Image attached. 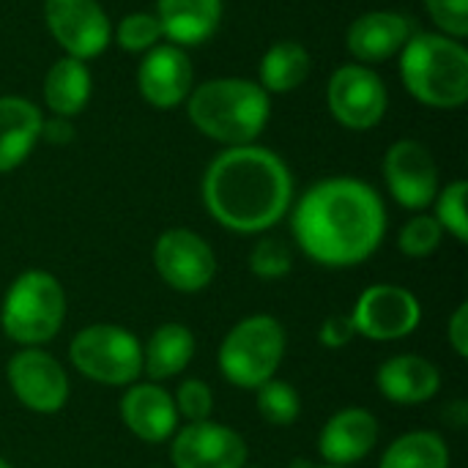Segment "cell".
<instances>
[{"instance_id": "cell-30", "label": "cell", "mask_w": 468, "mask_h": 468, "mask_svg": "<svg viewBox=\"0 0 468 468\" xmlns=\"http://www.w3.org/2000/svg\"><path fill=\"white\" fill-rule=\"evenodd\" d=\"M293 269V255L291 247L277 239V236H263L258 239V244L250 252V271L258 280L274 282V280H285Z\"/></svg>"}, {"instance_id": "cell-15", "label": "cell", "mask_w": 468, "mask_h": 468, "mask_svg": "<svg viewBox=\"0 0 468 468\" xmlns=\"http://www.w3.org/2000/svg\"><path fill=\"white\" fill-rule=\"evenodd\" d=\"M195 88L192 60L184 47L159 41L137 66V90L156 110L181 107Z\"/></svg>"}, {"instance_id": "cell-26", "label": "cell", "mask_w": 468, "mask_h": 468, "mask_svg": "<svg viewBox=\"0 0 468 468\" xmlns=\"http://www.w3.org/2000/svg\"><path fill=\"white\" fill-rule=\"evenodd\" d=\"M255 406L266 425L271 428H291L302 414V398L299 392L280 378H271L255 389Z\"/></svg>"}, {"instance_id": "cell-29", "label": "cell", "mask_w": 468, "mask_h": 468, "mask_svg": "<svg viewBox=\"0 0 468 468\" xmlns=\"http://www.w3.org/2000/svg\"><path fill=\"white\" fill-rule=\"evenodd\" d=\"M112 38L121 49L140 55L162 41V25L151 11H132L118 22V27H112Z\"/></svg>"}, {"instance_id": "cell-13", "label": "cell", "mask_w": 468, "mask_h": 468, "mask_svg": "<svg viewBox=\"0 0 468 468\" xmlns=\"http://www.w3.org/2000/svg\"><path fill=\"white\" fill-rule=\"evenodd\" d=\"M384 181L398 206L425 211L439 195V165L431 148L420 140H395L384 154Z\"/></svg>"}, {"instance_id": "cell-37", "label": "cell", "mask_w": 468, "mask_h": 468, "mask_svg": "<svg viewBox=\"0 0 468 468\" xmlns=\"http://www.w3.org/2000/svg\"><path fill=\"white\" fill-rule=\"evenodd\" d=\"M310 468H348V466H329V463H321V466H310Z\"/></svg>"}, {"instance_id": "cell-28", "label": "cell", "mask_w": 468, "mask_h": 468, "mask_svg": "<svg viewBox=\"0 0 468 468\" xmlns=\"http://www.w3.org/2000/svg\"><path fill=\"white\" fill-rule=\"evenodd\" d=\"M441 239H444V230L436 222V217L420 211L403 225V230L398 236V247L406 258L422 261V258L436 255V250L441 247Z\"/></svg>"}, {"instance_id": "cell-7", "label": "cell", "mask_w": 468, "mask_h": 468, "mask_svg": "<svg viewBox=\"0 0 468 468\" xmlns=\"http://www.w3.org/2000/svg\"><path fill=\"white\" fill-rule=\"evenodd\" d=\"M69 362L101 387H132L143 376V346L118 324H90L69 343Z\"/></svg>"}, {"instance_id": "cell-34", "label": "cell", "mask_w": 468, "mask_h": 468, "mask_svg": "<svg viewBox=\"0 0 468 468\" xmlns=\"http://www.w3.org/2000/svg\"><path fill=\"white\" fill-rule=\"evenodd\" d=\"M447 340L458 359L468 356V302H461L447 324Z\"/></svg>"}, {"instance_id": "cell-38", "label": "cell", "mask_w": 468, "mask_h": 468, "mask_svg": "<svg viewBox=\"0 0 468 468\" xmlns=\"http://www.w3.org/2000/svg\"><path fill=\"white\" fill-rule=\"evenodd\" d=\"M244 468H255V466H244Z\"/></svg>"}, {"instance_id": "cell-18", "label": "cell", "mask_w": 468, "mask_h": 468, "mask_svg": "<svg viewBox=\"0 0 468 468\" xmlns=\"http://www.w3.org/2000/svg\"><path fill=\"white\" fill-rule=\"evenodd\" d=\"M121 420L134 439L145 444H162L173 439L181 417L167 389H162L156 381H134L121 398Z\"/></svg>"}, {"instance_id": "cell-9", "label": "cell", "mask_w": 468, "mask_h": 468, "mask_svg": "<svg viewBox=\"0 0 468 468\" xmlns=\"http://www.w3.org/2000/svg\"><path fill=\"white\" fill-rule=\"evenodd\" d=\"M348 315L359 337L370 343H398V340L411 337L420 329L422 304L403 285L376 282L359 293Z\"/></svg>"}, {"instance_id": "cell-36", "label": "cell", "mask_w": 468, "mask_h": 468, "mask_svg": "<svg viewBox=\"0 0 468 468\" xmlns=\"http://www.w3.org/2000/svg\"><path fill=\"white\" fill-rule=\"evenodd\" d=\"M0 468H14V466H11V463H8L5 458H0Z\"/></svg>"}, {"instance_id": "cell-3", "label": "cell", "mask_w": 468, "mask_h": 468, "mask_svg": "<svg viewBox=\"0 0 468 468\" xmlns=\"http://www.w3.org/2000/svg\"><path fill=\"white\" fill-rule=\"evenodd\" d=\"M184 104L192 126L225 148L255 143L271 118V96L247 77L206 80Z\"/></svg>"}, {"instance_id": "cell-21", "label": "cell", "mask_w": 468, "mask_h": 468, "mask_svg": "<svg viewBox=\"0 0 468 468\" xmlns=\"http://www.w3.org/2000/svg\"><path fill=\"white\" fill-rule=\"evenodd\" d=\"M44 115L25 96H0V173L16 170L41 140Z\"/></svg>"}, {"instance_id": "cell-12", "label": "cell", "mask_w": 468, "mask_h": 468, "mask_svg": "<svg viewBox=\"0 0 468 468\" xmlns=\"http://www.w3.org/2000/svg\"><path fill=\"white\" fill-rule=\"evenodd\" d=\"M44 22L58 47L85 63L112 41V22L99 0H44Z\"/></svg>"}, {"instance_id": "cell-17", "label": "cell", "mask_w": 468, "mask_h": 468, "mask_svg": "<svg viewBox=\"0 0 468 468\" xmlns=\"http://www.w3.org/2000/svg\"><path fill=\"white\" fill-rule=\"evenodd\" d=\"M381 439V422L373 411L351 406L326 420L318 436V452L329 466H354L365 461Z\"/></svg>"}, {"instance_id": "cell-2", "label": "cell", "mask_w": 468, "mask_h": 468, "mask_svg": "<svg viewBox=\"0 0 468 468\" xmlns=\"http://www.w3.org/2000/svg\"><path fill=\"white\" fill-rule=\"evenodd\" d=\"M200 195L217 225L239 236H261L288 217L293 206V173L271 148L258 143L236 145L211 159Z\"/></svg>"}, {"instance_id": "cell-22", "label": "cell", "mask_w": 468, "mask_h": 468, "mask_svg": "<svg viewBox=\"0 0 468 468\" xmlns=\"http://www.w3.org/2000/svg\"><path fill=\"white\" fill-rule=\"evenodd\" d=\"M41 93H44V107L52 115L77 118L88 107L90 93H93V77H90L88 63L69 58V55L58 58L47 69Z\"/></svg>"}, {"instance_id": "cell-5", "label": "cell", "mask_w": 468, "mask_h": 468, "mask_svg": "<svg viewBox=\"0 0 468 468\" xmlns=\"http://www.w3.org/2000/svg\"><path fill=\"white\" fill-rule=\"evenodd\" d=\"M66 310L63 285L44 269H27L14 277L3 296L0 329L22 348H41L63 329Z\"/></svg>"}, {"instance_id": "cell-8", "label": "cell", "mask_w": 468, "mask_h": 468, "mask_svg": "<svg viewBox=\"0 0 468 468\" xmlns=\"http://www.w3.org/2000/svg\"><path fill=\"white\" fill-rule=\"evenodd\" d=\"M326 107L332 118L351 132L376 129L389 110L384 77L365 63H346L326 82Z\"/></svg>"}, {"instance_id": "cell-10", "label": "cell", "mask_w": 468, "mask_h": 468, "mask_svg": "<svg viewBox=\"0 0 468 468\" xmlns=\"http://www.w3.org/2000/svg\"><path fill=\"white\" fill-rule=\"evenodd\" d=\"M154 269L167 288L178 293H200L217 277V255L200 233L170 228L159 233L154 244Z\"/></svg>"}, {"instance_id": "cell-35", "label": "cell", "mask_w": 468, "mask_h": 468, "mask_svg": "<svg viewBox=\"0 0 468 468\" xmlns=\"http://www.w3.org/2000/svg\"><path fill=\"white\" fill-rule=\"evenodd\" d=\"M41 140L52 143V145H69L74 140V126H71V118H44L41 123Z\"/></svg>"}, {"instance_id": "cell-25", "label": "cell", "mask_w": 468, "mask_h": 468, "mask_svg": "<svg viewBox=\"0 0 468 468\" xmlns=\"http://www.w3.org/2000/svg\"><path fill=\"white\" fill-rule=\"evenodd\" d=\"M450 463L452 455L441 433L411 431L384 450L378 468H450Z\"/></svg>"}, {"instance_id": "cell-1", "label": "cell", "mask_w": 468, "mask_h": 468, "mask_svg": "<svg viewBox=\"0 0 468 468\" xmlns=\"http://www.w3.org/2000/svg\"><path fill=\"white\" fill-rule=\"evenodd\" d=\"M291 208L293 241L318 266L351 269L370 261L384 244L387 206L362 178H321Z\"/></svg>"}, {"instance_id": "cell-19", "label": "cell", "mask_w": 468, "mask_h": 468, "mask_svg": "<svg viewBox=\"0 0 468 468\" xmlns=\"http://www.w3.org/2000/svg\"><path fill=\"white\" fill-rule=\"evenodd\" d=\"M376 387L395 406H422L439 395L441 370L420 354H398L376 370Z\"/></svg>"}, {"instance_id": "cell-24", "label": "cell", "mask_w": 468, "mask_h": 468, "mask_svg": "<svg viewBox=\"0 0 468 468\" xmlns=\"http://www.w3.org/2000/svg\"><path fill=\"white\" fill-rule=\"evenodd\" d=\"M310 69H313L310 49L302 41L282 38L263 52L261 69H258V85L269 96L291 93L304 85V80L310 77Z\"/></svg>"}, {"instance_id": "cell-27", "label": "cell", "mask_w": 468, "mask_h": 468, "mask_svg": "<svg viewBox=\"0 0 468 468\" xmlns=\"http://www.w3.org/2000/svg\"><path fill=\"white\" fill-rule=\"evenodd\" d=\"M468 184L463 178L447 184L444 189H439L433 206H436V222L441 225L444 233H450L455 241L466 244L468 241V211H466Z\"/></svg>"}, {"instance_id": "cell-31", "label": "cell", "mask_w": 468, "mask_h": 468, "mask_svg": "<svg viewBox=\"0 0 468 468\" xmlns=\"http://www.w3.org/2000/svg\"><path fill=\"white\" fill-rule=\"evenodd\" d=\"M176 411L178 417H184L186 422H203L211 420L214 411V392L206 381L200 378H186L178 384L176 395H173Z\"/></svg>"}, {"instance_id": "cell-4", "label": "cell", "mask_w": 468, "mask_h": 468, "mask_svg": "<svg viewBox=\"0 0 468 468\" xmlns=\"http://www.w3.org/2000/svg\"><path fill=\"white\" fill-rule=\"evenodd\" d=\"M400 80L420 104L458 110L468 99V49L439 30H417L400 49Z\"/></svg>"}, {"instance_id": "cell-32", "label": "cell", "mask_w": 468, "mask_h": 468, "mask_svg": "<svg viewBox=\"0 0 468 468\" xmlns=\"http://www.w3.org/2000/svg\"><path fill=\"white\" fill-rule=\"evenodd\" d=\"M439 33L463 41L468 36V0H425Z\"/></svg>"}, {"instance_id": "cell-20", "label": "cell", "mask_w": 468, "mask_h": 468, "mask_svg": "<svg viewBox=\"0 0 468 468\" xmlns=\"http://www.w3.org/2000/svg\"><path fill=\"white\" fill-rule=\"evenodd\" d=\"M222 0H156L162 36L176 47H197L208 41L222 22Z\"/></svg>"}, {"instance_id": "cell-33", "label": "cell", "mask_w": 468, "mask_h": 468, "mask_svg": "<svg viewBox=\"0 0 468 468\" xmlns=\"http://www.w3.org/2000/svg\"><path fill=\"white\" fill-rule=\"evenodd\" d=\"M354 337H356V329H354V321L348 313H335V315L324 318V324L318 329V340L329 351H340V348L351 346Z\"/></svg>"}, {"instance_id": "cell-14", "label": "cell", "mask_w": 468, "mask_h": 468, "mask_svg": "<svg viewBox=\"0 0 468 468\" xmlns=\"http://www.w3.org/2000/svg\"><path fill=\"white\" fill-rule=\"evenodd\" d=\"M250 447L244 436L222 422H189L173 433L170 463L173 468H244Z\"/></svg>"}, {"instance_id": "cell-23", "label": "cell", "mask_w": 468, "mask_h": 468, "mask_svg": "<svg viewBox=\"0 0 468 468\" xmlns=\"http://www.w3.org/2000/svg\"><path fill=\"white\" fill-rule=\"evenodd\" d=\"M195 335L184 324H162L143 346V373L151 381H167L181 376L195 359Z\"/></svg>"}, {"instance_id": "cell-11", "label": "cell", "mask_w": 468, "mask_h": 468, "mask_svg": "<svg viewBox=\"0 0 468 468\" xmlns=\"http://www.w3.org/2000/svg\"><path fill=\"white\" fill-rule=\"evenodd\" d=\"M5 378L19 406L33 414H58L71 395L66 367L44 348H19L5 365Z\"/></svg>"}, {"instance_id": "cell-16", "label": "cell", "mask_w": 468, "mask_h": 468, "mask_svg": "<svg viewBox=\"0 0 468 468\" xmlns=\"http://www.w3.org/2000/svg\"><path fill=\"white\" fill-rule=\"evenodd\" d=\"M414 33H417V25L409 14L378 8V11H367L356 16L348 25L346 47L356 63L373 66V63L400 55V49Z\"/></svg>"}, {"instance_id": "cell-6", "label": "cell", "mask_w": 468, "mask_h": 468, "mask_svg": "<svg viewBox=\"0 0 468 468\" xmlns=\"http://www.w3.org/2000/svg\"><path fill=\"white\" fill-rule=\"evenodd\" d=\"M288 351L285 326L266 313L241 318L219 343L217 367L222 378L236 389H258L277 378V370Z\"/></svg>"}]
</instances>
